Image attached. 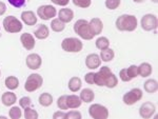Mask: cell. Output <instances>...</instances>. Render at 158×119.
Here are the masks:
<instances>
[{
	"label": "cell",
	"mask_w": 158,
	"mask_h": 119,
	"mask_svg": "<svg viewBox=\"0 0 158 119\" xmlns=\"http://www.w3.org/2000/svg\"><path fill=\"white\" fill-rule=\"evenodd\" d=\"M64 27H65L64 23H63L61 20L57 19V18L53 19L52 22H51V29H52L54 32H57V33L62 32L63 30H64Z\"/></svg>",
	"instance_id": "83f0119b"
},
{
	"label": "cell",
	"mask_w": 158,
	"mask_h": 119,
	"mask_svg": "<svg viewBox=\"0 0 158 119\" xmlns=\"http://www.w3.org/2000/svg\"><path fill=\"white\" fill-rule=\"evenodd\" d=\"M24 117L27 119H37L38 118V113L35 110L30 108L24 109Z\"/></svg>",
	"instance_id": "4dcf8cb0"
},
{
	"label": "cell",
	"mask_w": 158,
	"mask_h": 119,
	"mask_svg": "<svg viewBox=\"0 0 158 119\" xmlns=\"http://www.w3.org/2000/svg\"><path fill=\"white\" fill-rule=\"evenodd\" d=\"M39 103L42 107H50L53 103V96L49 93H43L39 96Z\"/></svg>",
	"instance_id": "4316f807"
},
{
	"label": "cell",
	"mask_w": 158,
	"mask_h": 119,
	"mask_svg": "<svg viewBox=\"0 0 158 119\" xmlns=\"http://www.w3.org/2000/svg\"><path fill=\"white\" fill-rule=\"evenodd\" d=\"M116 27L121 32H133L137 27V19L133 15H121L116 19Z\"/></svg>",
	"instance_id": "6da1fadb"
},
{
	"label": "cell",
	"mask_w": 158,
	"mask_h": 119,
	"mask_svg": "<svg viewBox=\"0 0 158 119\" xmlns=\"http://www.w3.org/2000/svg\"><path fill=\"white\" fill-rule=\"evenodd\" d=\"M65 117V113L63 112H56L54 115H53V118L54 119H63Z\"/></svg>",
	"instance_id": "7bdbcfd3"
},
{
	"label": "cell",
	"mask_w": 158,
	"mask_h": 119,
	"mask_svg": "<svg viewBox=\"0 0 158 119\" xmlns=\"http://www.w3.org/2000/svg\"><path fill=\"white\" fill-rule=\"evenodd\" d=\"M21 19H22V21L27 25H29V27H33V25H35L37 23V17H36V15L34 14V12H32V11L22 12Z\"/></svg>",
	"instance_id": "9a60e30c"
},
{
	"label": "cell",
	"mask_w": 158,
	"mask_h": 119,
	"mask_svg": "<svg viewBox=\"0 0 158 119\" xmlns=\"http://www.w3.org/2000/svg\"><path fill=\"white\" fill-rule=\"evenodd\" d=\"M144 91L149 94H154V93L157 92L158 88V83L155 79H148L146 82H144Z\"/></svg>",
	"instance_id": "603a6c76"
},
{
	"label": "cell",
	"mask_w": 158,
	"mask_h": 119,
	"mask_svg": "<svg viewBox=\"0 0 158 119\" xmlns=\"http://www.w3.org/2000/svg\"><path fill=\"white\" fill-rule=\"evenodd\" d=\"M1 101L6 107H11L17 101V97L13 92H6L2 95Z\"/></svg>",
	"instance_id": "d6986e66"
},
{
	"label": "cell",
	"mask_w": 158,
	"mask_h": 119,
	"mask_svg": "<svg viewBox=\"0 0 158 119\" xmlns=\"http://www.w3.org/2000/svg\"><path fill=\"white\" fill-rule=\"evenodd\" d=\"M119 77H120V79L124 82H129L132 80L131 78L129 77L128 73H127V69H122L120 72H119Z\"/></svg>",
	"instance_id": "74e56055"
},
{
	"label": "cell",
	"mask_w": 158,
	"mask_h": 119,
	"mask_svg": "<svg viewBox=\"0 0 158 119\" xmlns=\"http://www.w3.org/2000/svg\"><path fill=\"white\" fill-rule=\"evenodd\" d=\"M9 115L12 119H19L22 115L21 110H20V108H18V107H13L11 110H10Z\"/></svg>",
	"instance_id": "1f68e13d"
},
{
	"label": "cell",
	"mask_w": 158,
	"mask_h": 119,
	"mask_svg": "<svg viewBox=\"0 0 158 119\" xmlns=\"http://www.w3.org/2000/svg\"><path fill=\"white\" fill-rule=\"evenodd\" d=\"M27 65L30 70H38L40 67H41V57L38 54H30L29 56L27 57Z\"/></svg>",
	"instance_id": "7c38bea8"
},
{
	"label": "cell",
	"mask_w": 158,
	"mask_h": 119,
	"mask_svg": "<svg viewBox=\"0 0 158 119\" xmlns=\"http://www.w3.org/2000/svg\"><path fill=\"white\" fill-rule=\"evenodd\" d=\"M42 83L43 79L39 74H31L24 83V88L27 92H34L39 88H41Z\"/></svg>",
	"instance_id": "5b68a950"
},
{
	"label": "cell",
	"mask_w": 158,
	"mask_h": 119,
	"mask_svg": "<svg viewBox=\"0 0 158 119\" xmlns=\"http://www.w3.org/2000/svg\"><path fill=\"white\" fill-rule=\"evenodd\" d=\"M54 4H57V6H65L69 4L70 0H51Z\"/></svg>",
	"instance_id": "b9f144b4"
},
{
	"label": "cell",
	"mask_w": 158,
	"mask_h": 119,
	"mask_svg": "<svg viewBox=\"0 0 158 119\" xmlns=\"http://www.w3.org/2000/svg\"><path fill=\"white\" fill-rule=\"evenodd\" d=\"M64 118H68V119H80L81 118V114L79 112H76V111H71L69 112L68 114H65V117Z\"/></svg>",
	"instance_id": "ab89813d"
},
{
	"label": "cell",
	"mask_w": 158,
	"mask_h": 119,
	"mask_svg": "<svg viewBox=\"0 0 158 119\" xmlns=\"http://www.w3.org/2000/svg\"><path fill=\"white\" fill-rule=\"evenodd\" d=\"M34 35H35V37L40 40L47 39L50 35V30L45 24H40V25H38L37 30L34 32Z\"/></svg>",
	"instance_id": "ac0fdd59"
},
{
	"label": "cell",
	"mask_w": 158,
	"mask_h": 119,
	"mask_svg": "<svg viewBox=\"0 0 158 119\" xmlns=\"http://www.w3.org/2000/svg\"><path fill=\"white\" fill-rule=\"evenodd\" d=\"M80 99L82 102H92V101L94 100V98H95V94H94V92L91 90V88H85V90L81 91L80 93Z\"/></svg>",
	"instance_id": "7402d4cb"
},
{
	"label": "cell",
	"mask_w": 158,
	"mask_h": 119,
	"mask_svg": "<svg viewBox=\"0 0 158 119\" xmlns=\"http://www.w3.org/2000/svg\"><path fill=\"white\" fill-rule=\"evenodd\" d=\"M37 14L43 20H50L51 18H54L57 15V11L52 6H41L38 7Z\"/></svg>",
	"instance_id": "30bf717a"
},
{
	"label": "cell",
	"mask_w": 158,
	"mask_h": 119,
	"mask_svg": "<svg viewBox=\"0 0 158 119\" xmlns=\"http://www.w3.org/2000/svg\"><path fill=\"white\" fill-rule=\"evenodd\" d=\"M120 6V0H106V6L109 10H116Z\"/></svg>",
	"instance_id": "d590c367"
},
{
	"label": "cell",
	"mask_w": 158,
	"mask_h": 119,
	"mask_svg": "<svg viewBox=\"0 0 158 119\" xmlns=\"http://www.w3.org/2000/svg\"><path fill=\"white\" fill-rule=\"evenodd\" d=\"M4 84H6V87L7 88H10V90H16L19 85V80L17 79V77H15V76H10V77L6 78Z\"/></svg>",
	"instance_id": "d4e9b609"
},
{
	"label": "cell",
	"mask_w": 158,
	"mask_h": 119,
	"mask_svg": "<svg viewBox=\"0 0 158 119\" xmlns=\"http://www.w3.org/2000/svg\"><path fill=\"white\" fill-rule=\"evenodd\" d=\"M155 111H156L155 105L148 101V102H144L143 105H141V107L139 108V115L140 117L143 119H150L151 117H153Z\"/></svg>",
	"instance_id": "8fae6325"
},
{
	"label": "cell",
	"mask_w": 158,
	"mask_h": 119,
	"mask_svg": "<svg viewBox=\"0 0 158 119\" xmlns=\"http://www.w3.org/2000/svg\"><path fill=\"white\" fill-rule=\"evenodd\" d=\"M89 114L94 119H106L109 117L108 109L98 103H94L89 108Z\"/></svg>",
	"instance_id": "8992f818"
},
{
	"label": "cell",
	"mask_w": 158,
	"mask_h": 119,
	"mask_svg": "<svg viewBox=\"0 0 158 119\" xmlns=\"http://www.w3.org/2000/svg\"><path fill=\"white\" fill-rule=\"evenodd\" d=\"M94 75H95V73H93V72L88 73V74L85 76V82L89 83V84H95V82H94Z\"/></svg>",
	"instance_id": "60d3db41"
},
{
	"label": "cell",
	"mask_w": 158,
	"mask_h": 119,
	"mask_svg": "<svg viewBox=\"0 0 158 119\" xmlns=\"http://www.w3.org/2000/svg\"><path fill=\"white\" fill-rule=\"evenodd\" d=\"M142 98V91L140 88H132L130 92L126 93L122 97V100L127 105H132L134 103H136L137 101H139Z\"/></svg>",
	"instance_id": "52a82bcc"
},
{
	"label": "cell",
	"mask_w": 158,
	"mask_h": 119,
	"mask_svg": "<svg viewBox=\"0 0 158 119\" xmlns=\"http://www.w3.org/2000/svg\"><path fill=\"white\" fill-rule=\"evenodd\" d=\"M61 47L63 51L69 53H78L82 50L83 44L81 40L77 39V38H65L61 42Z\"/></svg>",
	"instance_id": "3957f363"
},
{
	"label": "cell",
	"mask_w": 158,
	"mask_h": 119,
	"mask_svg": "<svg viewBox=\"0 0 158 119\" xmlns=\"http://www.w3.org/2000/svg\"><path fill=\"white\" fill-rule=\"evenodd\" d=\"M114 56H115V54H114V51L112 49H106V50H103L100 52V59L101 61H104V62H109L111 61V60L114 59Z\"/></svg>",
	"instance_id": "484cf974"
},
{
	"label": "cell",
	"mask_w": 158,
	"mask_h": 119,
	"mask_svg": "<svg viewBox=\"0 0 158 119\" xmlns=\"http://www.w3.org/2000/svg\"><path fill=\"white\" fill-rule=\"evenodd\" d=\"M19 105H20V107H21L22 109L30 108L31 105H32V100H31V98H30V97H27V96H25V97L20 98Z\"/></svg>",
	"instance_id": "8d00e7d4"
},
{
	"label": "cell",
	"mask_w": 158,
	"mask_h": 119,
	"mask_svg": "<svg viewBox=\"0 0 158 119\" xmlns=\"http://www.w3.org/2000/svg\"><path fill=\"white\" fill-rule=\"evenodd\" d=\"M81 99L80 97L76 95H69L67 96V105L69 109H77L81 105Z\"/></svg>",
	"instance_id": "44dd1931"
},
{
	"label": "cell",
	"mask_w": 158,
	"mask_h": 119,
	"mask_svg": "<svg viewBox=\"0 0 158 119\" xmlns=\"http://www.w3.org/2000/svg\"><path fill=\"white\" fill-rule=\"evenodd\" d=\"M137 69H138V75H140L141 77H149L153 72L152 65L148 62L141 63L139 67H137Z\"/></svg>",
	"instance_id": "ffe728a7"
},
{
	"label": "cell",
	"mask_w": 158,
	"mask_h": 119,
	"mask_svg": "<svg viewBox=\"0 0 158 119\" xmlns=\"http://www.w3.org/2000/svg\"><path fill=\"white\" fill-rule=\"evenodd\" d=\"M20 41H21L22 45L25 50L31 51L35 47V39L33 37V35H31L30 33H24L20 36Z\"/></svg>",
	"instance_id": "4fadbf2b"
},
{
	"label": "cell",
	"mask_w": 158,
	"mask_h": 119,
	"mask_svg": "<svg viewBox=\"0 0 158 119\" xmlns=\"http://www.w3.org/2000/svg\"><path fill=\"white\" fill-rule=\"evenodd\" d=\"M9 3L14 7L19 9V7L23 6L25 4V0H9Z\"/></svg>",
	"instance_id": "f35d334b"
},
{
	"label": "cell",
	"mask_w": 158,
	"mask_h": 119,
	"mask_svg": "<svg viewBox=\"0 0 158 119\" xmlns=\"http://www.w3.org/2000/svg\"><path fill=\"white\" fill-rule=\"evenodd\" d=\"M69 88L71 92H78L81 88V79L79 77H73L69 81Z\"/></svg>",
	"instance_id": "cb8c5ba5"
},
{
	"label": "cell",
	"mask_w": 158,
	"mask_h": 119,
	"mask_svg": "<svg viewBox=\"0 0 158 119\" xmlns=\"http://www.w3.org/2000/svg\"><path fill=\"white\" fill-rule=\"evenodd\" d=\"M117 84H118V79H117L116 76L112 73V74L110 75V77L108 78V80H106L104 87H108L109 88H115Z\"/></svg>",
	"instance_id": "f546056e"
},
{
	"label": "cell",
	"mask_w": 158,
	"mask_h": 119,
	"mask_svg": "<svg viewBox=\"0 0 158 119\" xmlns=\"http://www.w3.org/2000/svg\"><path fill=\"white\" fill-rule=\"evenodd\" d=\"M73 3L78 7H82V9H86L91 6L92 1L91 0H72Z\"/></svg>",
	"instance_id": "e575fe53"
},
{
	"label": "cell",
	"mask_w": 158,
	"mask_h": 119,
	"mask_svg": "<svg viewBox=\"0 0 158 119\" xmlns=\"http://www.w3.org/2000/svg\"><path fill=\"white\" fill-rule=\"evenodd\" d=\"M59 20L63 22V23H69L74 18V13L71 9H61L58 14Z\"/></svg>",
	"instance_id": "e0dca14e"
},
{
	"label": "cell",
	"mask_w": 158,
	"mask_h": 119,
	"mask_svg": "<svg viewBox=\"0 0 158 119\" xmlns=\"http://www.w3.org/2000/svg\"><path fill=\"white\" fill-rule=\"evenodd\" d=\"M110 47V41L106 37H99L97 40H96V47L100 51L106 50L109 49Z\"/></svg>",
	"instance_id": "f1b7e54d"
},
{
	"label": "cell",
	"mask_w": 158,
	"mask_h": 119,
	"mask_svg": "<svg viewBox=\"0 0 158 119\" xmlns=\"http://www.w3.org/2000/svg\"><path fill=\"white\" fill-rule=\"evenodd\" d=\"M112 74V71L108 67H101V69L99 72L95 73L94 75V82L95 84H97L98 87H104L106 82L110 77V75Z\"/></svg>",
	"instance_id": "ba28073f"
},
{
	"label": "cell",
	"mask_w": 158,
	"mask_h": 119,
	"mask_svg": "<svg viewBox=\"0 0 158 119\" xmlns=\"http://www.w3.org/2000/svg\"><path fill=\"white\" fill-rule=\"evenodd\" d=\"M74 32L77 35H79L82 39L85 40H91L95 35L91 31V27L89 22L85 19H79L74 24Z\"/></svg>",
	"instance_id": "7a4b0ae2"
},
{
	"label": "cell",
	"mask_w": 158,
	"mask_h": 119,
	"mask_svg": "<svg viewBox=\"0 0 158 119\" xmlns=\"http://www.w3.org/2000/svg\"><path fill=\"white\" fill-rule=\"evenodd\" d=\"M127 73H128L129 77L131 78V79H134V78H136L137 76H138V69H137L136 65H130V67L127 69Z\"/></svg>",
	"instance_id": "836d02e7"
},
{
	"label": "cell",
	"mask_w": 158,
	"mask_h": 119,
	"mask_svg": "<svg viewBox=\"0 0 158 119\" xmlns=\"http://www.w3.org/2000/svg\"><path fill=\"white\" fill-rule=\"evenodd\" d=\"M6 12V6L3 3V2L0 1V16H1V15H3Z\"/></svg>",
	"instance_id": "ee69618b"
},
{
	"label": "cell",
	"mask_w": 158,
	"mask_h": 119,
	"mask_svg": "<svg viewBox=\"0 0 158 119\" xmlns=\"http://www.w3.org/2000/svg\"><path fill=\"white\" fill-rule=\"evenodd\" d=\"M152 1H153V2H155V3H156V2H157V0H152Z\"/></svg>",
	"instance_id": "bcb514c9"
},
{
	"label": "cell",
	"mask_w": 158,
	"mask_h": 119,
	"mask_svg": "<svg viewBox=\"0 0 158 119\" xmlns=\"http://www.w3.org/2000/svg\"><path fill=\"white\" fill-rule=\"evenodd\" d=\"M100 64H101V59L97 54H90L85 58V65L88 67V69L90 70L98 69L100 67Z\"/></svg>",
	"instance_id": "5bb4252c"
},
{
	"label": "cell",
	"mask_w": 158,
	"mask_h": 119,
	"mask_svg": "<svg viewBox=\"0 0 158 119\" xmlns=\"http://www.w3.org/2000/svg\"><path fill=\"white\" fill-rule=\"evenodd\" d=\"M133 1H135V2H137V3H141V2L146 1V0H133Z\"/></svg>",
	"instance_id": "f6af8a7d"
},
{
	"label": "cell",
	"mask_w": 158,
	"mask_h": 119,
	"mask_svg": "<svg viewBox=\"0 0 158 119\" xmlns=\"http://www.w3.org/2000/svg\"><path fill=\"white\" fill-rule=\"evenodd\" d=\"M89 24H90L91 31L93 32V34L95 35V36H96V35L101 34L102 29H103V23H102V21H101L100 19H99V18H93L90 22H89Z\"/></svg>",
	"instance_id": "2e32d148"
},
{
	"label": "cell",
	"mask_w": 158,
	"mask_h": 119,
	"mask_svg": "<svg viewBox=\"0 0 158 119\" xmlns=\"http://www.w3.org/2000/svg\"><path fill=\"white\" fill-rule=\"evenodd\" d=\"M3 27L7 33H19L23 27L15 16H7L3 19Z\"/></svg>",
	"instance_id": "277c9868"
},
{
	"label": "cell",
	"mask_w": 158,
	"mask_h": 119,
	"mask_svg": "<svg viewBox=\"0 0 158 119\" xmlns=\"http://www.w3.org/2000/svg\"><path fill=\"white\" fill-rule=\"evenodd\" d=\"M57 105L60 110L62 111H65L68 110V105H67V95H63V96H60L57 100Z\"/></svg>",
	"instance_id": "d6a6232c"
},
{
	"label": "cell",
	"mask_w": 158,
	"mask_h": 119,
	"mask_svg": "<svg viewBox=\"0 0 158 119\" xmlns=\"http://www.w3.org/2000/svg\"><path fill=\"white\" fill-rule=\"evenodd\" d=\"M0 74H1V73H0Z\"/></svg>",
	"instance_id": "7dc6e473"
},
{
	"label": "cell",
	"mask_w": 158,
	"mask_h": 119,
	"mask_svg": "<svg viewBox=\"0 0 158 119\" xmlns=\"http://www.w3.org/2000/svg\"><path fill=\"white\" fill-rule=\"evenodd\" d=\"M141 27L144 31H153L157 27V17L152 14H147L141 18Z\"/></svg>",
	"instance_id": "9c48e42d"
}]
</instances>
